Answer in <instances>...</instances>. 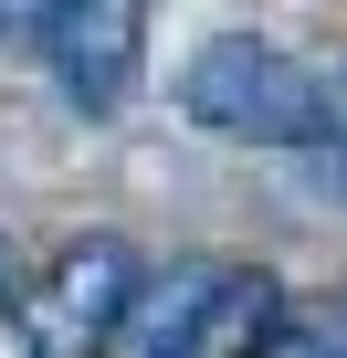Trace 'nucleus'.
<instances>
[{"instance_id":"obj_1","label":"nucleus","mask_w":347,"mask_h":358,"mask_svg":"<svg viewBox=\"0 0 347 358\" xmlns=\"http://www.w3.org/2000/svg\"><path fill=\"white\" fill-rule=\"evenodd\" d=\"M284 316V285L253 264H168L158 285L137 274V306L116 327L126 358H253Z\"/></svg>"},{"instance_id":"obj_2","label":"nucleus","mask_w":347,"mask_h":358,"mask_svg":"<svg viewBox=\"0 0 347 358\" xmlns=\"http://www.w3.org/2000/svg\"><path fill=\"white\" fill-rule=\"evenodd\" d=\"M179 106H190L211 137H242V148H316V127H326V74H305L295 53L232 32V43H211V53L190 64Z\"/></svg>"},{"instance_id":"obj_3","label":"nucleus","mask_w":347,"mask_h":358,"mask_svg":"<svg viewBox=\"0 0 347 358\" xmlns=\"http://www.w3.org/2000/svg\"><path fill=\"white\" fill-rule=\"evenodd\" d=\"M126 306H137V253L116 232H84L43 264V285L11 306V327H22V358H105Z\"/></svg>"},{"instance_id":"obj_4","label":"nucleus","mask_w":347,"mask_h":358,"mask_svg":"<svg viewBox=\"0 0 347 358\" xmlns=\"http://www.w3.org/2000/svg\"><path fill=\"white\" fill-rule=\"evenodd\" d=\"M137 32H147V0H53V22L32 43L74 106H116L137 85Z\"/></svg>"},{"instance_id":"obj_5","label":"nucleus","mask_w":347,"mask_h":358,"mask_svg":"<svg viewBox=\"0 0 347 358\" xmlns=\"http://www.w3.org/2000/svg\"><path fill=\"white\" fill-rule=\"evenodd\" d=\"M263 348H274V358H347V306H305V316L284 306Z\"/></svg>"},{"instance_id":"obj_6","label":"nucleus","mask_w":347,"mask_h":358,"mask_svg":"<svg viewBox=\"0 0 347 358\" xmlns=\"http://www.w3.org/2000/svg\"><path fill=\"white\" fill-rule=\"evenodd\" d=\"M316 158H326V179L347 190V74L326 85V127H316Z\"/></svg>"},{"instance_id":"obj_7","label":"nucleus","mask_w":347,"mask_h":358,"mask_svg":"<svg viewBox=\"0 0 347 358\" xmlns=\"http://www.w3.org/2000/svg\"><path fill=\"white\" fill-rule=\"evenodd\" d=\"M43 22H53V0H0V32H22V43H32Z\"/></svg>"},{"instance_id":"obj_8","label":"nucleus","mask_w":347,"mask_h":358,"mask_svg":"<svg viewBox=\"0 0 347 358\" xmlns=\"http://www.w3.org/2000/svg\"><path fill=\"white\" fill-rule=\"evenodd\" d=\"M0 295H11V253H0Z\"/></svg>"}]
</instances>
